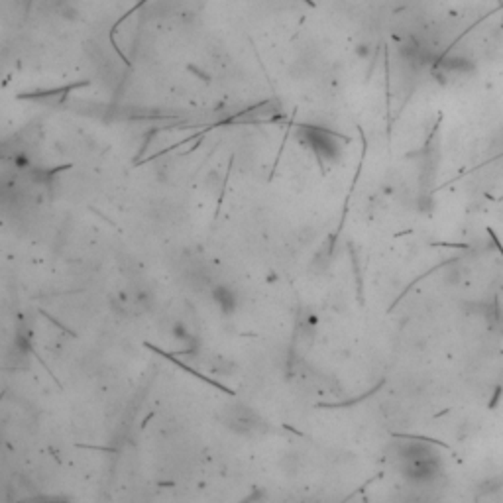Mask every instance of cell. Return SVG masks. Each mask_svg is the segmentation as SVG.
Returning <instances> with one entry per match:
<instances>
[{
    "instance_id": "6da1fadb",
    "label": "cell",
    "mask_w": 503,
    "mask_h": 503,
    "mask_svg": "<svg viewBox=\"0 0 503 503\" xmlns=\"http://www.w3.org/2000/svg\"><path fill=\"white\" fill-rule=\"evenodd\" d=\"M301 138L305 140V144L311 146V150L317 153L318 157H325V160H334L340 153V148L336 140H334V134L327 128H318V126H303L301 128Z\"/></svg>"
},
{
    "instance_id": "7a4b0ae2",
    "label": "cell",
    "mask_w": 503,
    "mask_h": 503,
    "mask_svg": "<svg viewBox=\"0 0 503 503\" xmlns=\"http://www.w3.org/2000/svg\"><path fill=\"white\" fill-rule=\"evenodd\" d=\"M234 417L229 419V427H232L234 431H242V433H254L256 428L260 427V419L258 415L252 411V409H246V407H230Z\"/></svg>"
},
{
    "instance_id": "3957f363",
    "label": "cell",
    "mask_w": 503,
    "mask_h": 503,
    "mask_svg": "<svg viewBox=\"0 0 503 503\" xmlns=\"http://www.w3.org/2000/svg\"><path fill=\"white\" fill-rule=\"evenodd\" d=\"M217 301H219V305L224 309V311H230L232 307H234V301H232V295H229V291L226 289H217Z\"/></svg>"
}]
</instances>
